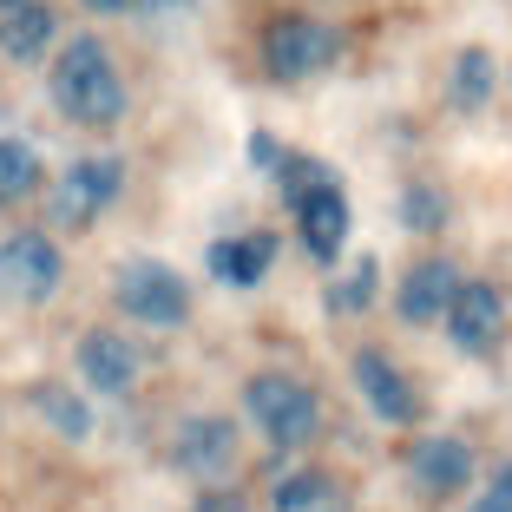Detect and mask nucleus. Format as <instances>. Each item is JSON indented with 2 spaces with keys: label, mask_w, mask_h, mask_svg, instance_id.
Listing matches in <instances>:
<instances>
[{
  "label": "nucleus",
  "mask_w": 512,
  "mask_h": 512,
  "mask_svg": "<svg viewBox=\"0 0 512 512\" xmlns=\"http://www.w3.org/2000/svg\"><path fill=\"white\" fill-rule=\"evenodd\" d=\"M368 302H375V256H362V263L335 283V309H342V316H355V309H368Z\"/></svg>",
  "instance_id": "aec40b11"
},
{
  "label": "nucleus",
  "mask_w": 512,
  "mask_h": 512,
  "mask_svg": "<svg viewBox=\"0 0 512 512\" xmlns=\"http://www.w3.org/2000/svg\"><path fill=\"white\" fill-rule=\"evenodd\" d=\"M79 381H86V388H99V394H132V381H138V348L125 342V335H112V329L79 335Z\"/></svg>",
  "instance_id": "1a4fd4ad"
},
{
  "label": "nucleus",
  "mask_w": 512,
  "mask_h": 512,
  "mask_svg": "<svg viewBox=\"0 0 512 512\" xmlns=\"http://www.w3.org/2000/svg\"><path fill=\"white\" fill-rule=\"evenodd\" d=\"M263 60H270L276 79H309L335 60V27L316 14H283L263 33Z\"/></svg>",
  "instance_id": "423d86ee"
},
{
  "label": "nucleus",
  "mask_w": 512,
  "mask_h": 512,
  "mask_svg": "<svg viewBox=\"0 0 512 512\" xmlns=\"http://www.w3.org/2000/svg\"><path fill=\"white\" fill-rule=\"evenodd\" d=\"M14 7H27V0H0V14H14Z\"/></svg>",
  "instance_id": "393cba45"
},
{
  "label": "nucleus",
  "mask_w": 512,
  "mask_h": 512,
  "mask_svg": "<svg viewBox=\"0 0 512 512\" xmlns=\"http://www.w3.org/2000/svg\"><path fill=\"white\" fill-rule=\"evenodd\" d=\"M322 499H329V480H322V473H289V480L276 486V512H316Z\"/></svg>",
  "instance_id": "6ab92c4d"
},
{
  "label": "nucleus",
  "mask_w": 512,
  "mask_h": 512,
  "mask_svg": "<svg viewBox=\"0 0 512 512\" xmlns=\"http://www.w3.org/2000/svg\"><path fill=\"white\" fill-rule=\"evenodd\" d=\"M197 512H250V506H243L237 493H204V499H197Z\"/></svg>",
  "instance_id": "5701e85b"
},
{
  "label": "nucleus",
  "mask_w": 512,
  "mask_h": 512,
  "mask_svg": "<svg viewBox=\"0 0 512 512\" xmlns=\"http://www.w3.org/2000/svg\"><path fill=\"white\" fill-rule=\"evenodd\" d=\"M401 217H407V230H440L447 204H440V191H407L401 197Z\"/></svg>",
  "instance_id": "412c9836"
},
{
  "label": "nucleus",
  "mask_w": 512,
  "mask_h": 512,
  "mask_svg": "<svg viewBox=\"0 0 512 512\" xmlns=\"http://www.w3.org/2000/svg\"><path fill=\"white\" fill-rule=\"evenodd\" d=\"M296 217H302V243L309 256H335L348 237V197L335 184H316L309 197H296Z\"/></svg>",
  "instance_id": "ddd939ff"
},
{
  "label": "nucleus",
  "mask_w": 512,
  "mask_h": 512,
  "mask_svg": "<svg viewBox=\"0 0 512 512\" xmlns=\"http://www.w3.org/2000/svg\"><path fill=\"white\" fill-rule=\"evenodd\" d=\"M92 7H106V14H125V0H92Z\"/></svg>",
  "instance_id": "b1692460"
},
{
  "label": "nucleus",
  "mask_w": 512,
  "mask_h": 512,
  "mask_svg": "<svg viewBox=\"0 0 512 512\" xmlns=\"http://www.w3.org/2000/svg\"><path fill=\"white\" fill-rule=\"evenodd\" d=\"M46 46H53V14H46L40 0L0 14V53H7V60H40Z\"/></svg>",
  "instance_id": "2eb2a0df"
},
{
  "label": "nucleus",
  "mask_w": 512,
  "mask_h": 512,
  "mask_svg": "<svg viewBox=\"0 0 512 512\" xmlns=\"http://www.w3.org/2000/svg\"><path fill=\"white\" fill-rule=\"evenodd\" d=\"M237 460V427L224 414H191V421L171 434V467L191 473V480H211Z\"/></svg>",
  "instance_id": "6e6552de"
},
{
  "label": "nucleus",
  "mask_w": 512,
  "mask_h": 512,
  "mask_svg": "<svg viewBox=\"0 0 512 512\" xmlns=\"http://www.w3.org/2000/svg\"><path fill=\"white\" fill-rule=\"evenodd\" d=\"M270 256H276V237H263V230H256V237H224V243L211 250V270L224 276V283L250 289L256 276L270 270Z\"/></svg>",
  "instance_id": "4468645a"
},
{
  "label": "nucleus",
  "mask_w": 512,
  "mask_h": 512,
  "mask_svg": "<svg viewBox=\"0 0 512 512\" xmlns=\"http://www.w3.org/2000/svg\"><path fill=\"white\" fill-rule=\"evenodd\" d=\"M66 276V256L46 230H14L0 243V302H46Z\"/></svg>",
  "instance_id": "20e7f679"
},
{
  "label": "nucleus",
  "mask_w": 512,
  "mask_h": 512,
  "mask_svg": "<svg viewBox=\"0 0 512 512\" xmlns=\"http://www.w3.org/2000/svg\"><path fill=\"white\" fill-rule=\"evenodd\" d=\"M243 414L256 421V434L270 440V447H309L322 427V407L316 394L302 388V381L289 375H256L243 381Z\"/></svg>",
  "instance_id": "f03ea898"
},
{
  "label": "nucleus",
  "mask_w": 512,
  "mask_h": 512,
  "mask_svg": "<svg viewBox=\"0 0 512 512\" xmlns=\"http://www.w3.org/2000/svg\"><path fill=\"white\" fill-rule=\"evenodd\" d=\"M453 296H460V270H453L447 256H427V263H414L401 283V316L407 322H447Z\"/></svg>",
  "instance_id": "9b49d317"
},
{
  "label": "nucleus",
  "mask_w": 512,
  "mask_h": 512,
  "mask_svg": "<svg viewBox=\"0 0 512 512\" xmlns=\"http://www.w3.org/2000/svg\"><path fill=\"white\" fill-rule=\"evenodd\" d=\"M33 407H40V421L53 427V434H66V440H86V434H92V414H86V401H79L73 388H60V381H46V388H33Z\"/></svg>",
  "instance_id": "f3484780"
},
{
  "label": "nucleus",
  "mask_w": 512,
  "mask_h": 512,
  "mask_svg": "<svg viewBox=\"0 0 512 512\" xmlns=\"http://www.w3.org/2000/svg\"><path fill=\"white\" fill-rule=\"evenodd\" d=\"M407 473H414V486H421V493L447 499V493H460V486L473 480V453H467V440L434 434V440H421V447L407 453Z\"/></svg>",
  "instance_id": "9d476101"
},
{
  "label": "nucleus",
  "mask_w": 512,
  "mask_h": 512,
  "mask_svg": "<svg viewBox=\"0 0 512 512\" xmlns=\"http://www.w3.org/2000/svg\"><path fill=\"white\" fill-rule=\"evenodd\" d=\"M447 92H453V106L480 112L486 99H493V53H486V46H467V53H453V79H447Z\"/></svg>",
  "instance_id": "dca6fc26"
},
{
  "label": "nucleus",
  "mask_w": 512,
  "mask_h": 512,
  "mask_svg": "<svg viewBox=\"0 0 512 512\" xmlns=\"http://www.w3.org/2000/svg\"><path fill=\"white\" fill-rule=\"evenodd\" d=\"M119 309L145 329H178L191 316V289L171 263H151V256H132L119 270Z\"/></svg>",
  "instance_id": "7ed1b4c3"
},
{
  "label": "nucleus",
  "mask_w": 512,
  "mask_h": 512,
  "mask_svg": "<svg viewBox=\"0 0 512 512\" xmlns=\"http://www.w3.org/2000/svg\"><path fill=\"white\" fill-rule=\"evenodd\" d=\"M119 184H125L119 158H73V165L53 178V224H66V230L99 224V211L119 197Z\"/></svg>",
  "instance_id": "39448f33"
},
{
  "label": "nucleus",
  "mask_w": 512,
  "mask_h": 512,
  "mask_svg": "<svg viewBox=\"0 0 512 512\" xmlns=\"http://www.w3.org/2000/svg\"><path fill=\"white\" fill-rule=\"evenodd\" d=\"M355 388H362V401L375 407L381 421H414V388H407V375L381 348H362V355H355Z\"/></svg>",
  "instance_id": "f8f14e48"
},
{
  "label": "nucleus",
  "mask_w": 512,
  "mask_h": 512,
  "mask_svg": "<svg viewBox=\"0 0 512 512\" xmlns=\"http://www.w3.org/2000/svg\"><path fill=\"white\" fill-rule=\"evenodd\" d=\"M447 335H453V348H467V355H493L499 335H506V296H499L493 283H460V296H453V309H447Z\"/></svg>",
  "instance_id": "0eeeda50"
},
{
  "label": "nucleus",
  "mask_w": 512,
  "mask_h": 512,
  "mask_svg": "<svg viewBox=\"0 0 512 512\" xmlns=\"http://www.w3.org/2000/svg\"><path fill=\"white\" fill-rule=\"evenodd\" d=\"M53 106L73 125H119L125 119V79L112 66V53L99 46V33H79L60 46L53 60Z\"/></svg>",
  "instance_id": "f257e3e1"
},
{
  "label": "nucleus",
  "mask_w": 512,
  "mask_h": 512,
  "mask_svg": "<svg viewBox=\"0 0 512 512\" xmlns=\"http://www.w3.org/2000/svg\"><path fill=\"white\" fill-rule=\"evenodd\" d=\"M467 512H512V460H506V467L493 473V480H486V493L473 499Z\"/></svg>",
  "instance_id": "4be33fe9"
},
{
  "label": "nucleus",
  "mask_w": 512,
  "mask_h": 512,
  "mask_svg": "<svg viewBox=\"0 0 512 512\" xmlns=\"http://www.w3.org/2000/svg\"><path fill=\"white\" fill-rule=\"evenodd\" d=\"M33 191H40V151L27 138H0V204H20Z\"/></svg>",
  "instance_id": "a211bd4d"
}]
</instances>
